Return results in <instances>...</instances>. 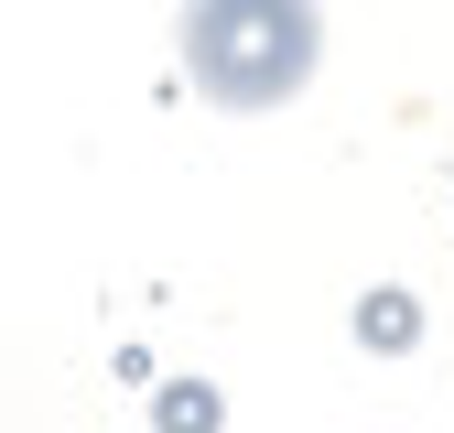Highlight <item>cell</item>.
<instances>
[{"instance_id":"6da1fadb","label":"cell","mask_w":454,"mask_h":433,"mask_svg":"<svg viewBox=\"0 0 454 433\" xmlns=\"http://www.w3.org/2000/svg\"><path fill=\"white\" fill-rule=\"evenodd\" d=\"M184 66H195V87L227 98V108H270V98L303 87L314 22L293 12V0H206V12L184 22Z\"/></svg>"},{"instance_id":"7a4b0ae2","label":"cell","mask_w":454,"mask_h":433,"mask_svg":"<svg viewBox=\"0 0 454 433\" xmlns=\"http://www.w3.org/2000/svg\"><path fill=\"white\" fill-rule=\"evenodd\" d=\"M368 336H379V347H389V336H411V303H401V293H379V303H368Z\"/></svg>"}]
</instances>
